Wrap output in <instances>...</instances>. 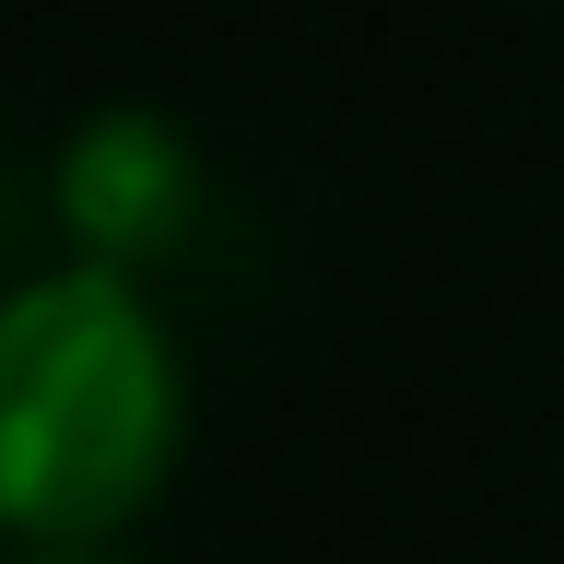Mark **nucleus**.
<instances>
[{
    "instance_id": "7ed1b4c3",
    "label": "nucleus",
    "mask_w": 564,
    "mask_h": 564,
    "mask_svg": "<svg viewBox=\"0 0 564 564\" xmlns=\"http://www.w3.org/2000/svg\"><path fill=\"white\" fill-rule=\"evenodd\" d=\"M12 564H118V553H12Z\"/></svg>"
},
{
    "instance_id": "f257e3e1",
    "label": "nucleus",
    "mask_w": 564,
    "mask_h": 564,
    "mask_svg": "<svg viewBox=\"0 0 564 564\" xmlns=\"http://www.w3.org/2000/svg\"><path fill=\"white\" fill-rule=\"evenodd\" d=\"M188 377L130 271H35L0 294V541L106 553L165 494Z\"/></svg>"
},
{
    "instance_id": "f03ea898",
    "label": "nucleus",
    "mask_w": 564,
    "mask_h": 564,
    "mask_svg": "<svg viewBox=\"0 0 564 564\" xmlns=\"http://www.w3.org/2000/svg\"><path fill=\"white\" fill-rule=\"evenodd\" d=\"M188 200H200L188 141H176L165 118H141V106H106L95 130L59 153V212H70V236H83L95 271L141 282V259H165V247L188 236Z\"/></svg>"
}]
</instances>
